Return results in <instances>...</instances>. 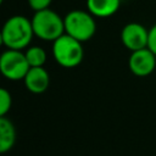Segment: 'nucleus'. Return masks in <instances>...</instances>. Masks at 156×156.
<instances>
[{"label":"nucleus","mask_w":156,"mask_h":156,"mask_svg":"<svg viewBox=\"0 0 156 156\" xmlns=\"http://www.w3.org/2000/svg\"><path fill=\"white\" fill-rule=\"evenodd\" d=\"M4 45L7 49H26L34 37L30 20L22 15H15L6 20L1 28Z\"/></svg>","instance_id":"f257e3e1"},{"label":"nucleus","mask_w":156,"mask_h":156,"mask_svg":"<svg viewBox=\"0 0 156 156\" xmlns=\"http://www.w3.org/2000/svg\"><path fill=\"white\" fill-rule=\"evenodd\" d=\"M30 22L34 35L41 40L55 41L57 38L65 34L63 18L51 9L37 11Z\"/></svg>","instance_id":"f03ea898"},{"label":"nucleus","mask_w":156,"mask_h":156,"mask_svg":"<svg viewBox=\"0 0 156 156\" xmlns=\"http://www.w3.org/2000/svg\"><path fill=\"white\" fill-rule=\"evenodd\" d=\"M65 33L83 43L91 39L96 32V22L89 11L73 10L69 11L65 18Z\"/></svg>","instance_id":"7ed1b4c3"},{"label":"nucleus","mask_w":156,"mask_h":156,"mask_svg":"<svg viewBox=\"0 0 156 156\" xmlns=\"http://www.w3.org/2000/svg\"><path fill=\"white\" fill-rule=\"evenodd\" d=\"M52 56L60 66L73 68L82 62L84 50L80 41L65 33L52 41Z\"/></svg>","instance_id":"20e7f679"},{"label":"nucleus","mask_w":156,"mask_h":156,"mask_svg":"<svg viewBox=\"0 0 156 156\" xmlns=\"http://www.w3.org/2000/svg\"><path fill=\"white\" fill-rule=\"evenodd\" d=\"M29 68L26 55L21 50L7 49L0 55V73L9 80L24 79Z\"/></svg>","instance_id":"39448f33"},{"label":"nucleus","mask_w":156,"mask_h":156,"mask_svg":"<svg viewBox=\"0 0 156 156\" xmlns=\"http://www.w3.org/2000/svg\"><path fill=\"white\" fill-rule=\"evenodd\" d=\"M122 44L130 51H136L147 48L149 29L138 22L127 23L121 30Z\"/></svg>","instance_id":"423d86ee"},{"label":"nucleus","mask_w":156,"mask_h":156,"mask_svg":"<svg viewBox=\"0 0 156 156\" xmlns=\"http://www.w3.org/2000/svg\"><path fill=\"white\" fill-rule=\"evenodd\" d=\"M128 67L136 77H146L156 68V56L147 49L133 51L128 58Z\"/></svg>","instance_id":"0eeeda50"},{"label":"nucleus","mask_w":156,"mask_h":156,"mask_svg":"<svg viewBox=\"0 0 156 156\" xmlns=\"http://www.w3.org/2000/svg\"><path fill=\"white\" fill-rule=\"evenodd\" d=\"M23 82L30 93L41 94L50 85V76L44 67H30Z\"/></svg>","instance_id":"6e6552de"},{"label":"nucleus","mask_w":156,"mask_h":156,"mask_svg":"<svg viewBox=\"0 0 156 156\" xmlns=\"http://www.w3.org/2000/svg\"><path fill=\"white\" fill-rule=\"evenodd\" d=\"M121 6V0H87L88 11L99 18L113 16Z\"/></svg>","instance_id":"1a4fd4ad"},{"label":"nucleus","mask_w":156,"mask_h":156,"mask_svg":"<svg viewBox=\"0 0 156 156\" xmlns=\"http://www.w3.org/2000/svg\"><path fill=\"white\" fill-rule=\"evenodd\" d=\"M16 141V129L13 123L6 118L0 117V154L10 151Z\"/></svg>","instance_id":"9d476101"},{"label":"nucleus","mask_w":156,"mask_h":156,"mask_svg":"<svg viewBox=\"0 0 156 156\" xmlns=\"http://www.w3.org/2000/svg\"><path fill=\"white\" fill-rule=\"evenodd\" d=\"M24 55L29 67H43L46 62V52L40 46H29Z\"/></svg>","instance_id":"9b49d317"},{"label":"nucleus","mask_w":156,"mask_h":156,"mask_svg":"<svg viewBox=\"0 0 156 156\" xmlns=\"http://www.w3.org/2000/svg\"><path fill=\"white\" fill-rule=\"evenodd\" d=\"M12 105V96L5 88H0V117H5Z\"/></svg>","instance_id":"f8f14e48"},{"label":"nucleus","mask_w":156,"mask_h":156,"mask_svg":"<svg viewBox=\"0 0 156 156\" xmlns=\"http://www.w3.org/2000/svg\"><path fill=\"white\" fill-rule=\"evenodd\" d=\"M52 0H28L29 6L37 12V11H41L45 9H50V4Z\"/></svg>","instance_id":"ddd939ff"},{"label":"nucleus","mask_w":156,"mask_h":156,"mask_svg":"<svg viewBox=\"0 0 156 156\" xmlns=\"http://www.w3.org/2000/svg\"><path fill=\"white\" fill-rule=\"evenodd\" d=\"M147 49L156 56V23L149 29V40H147Z\"/></svg>","instance_id":"4468645a"},{"label":"nucleus","mask_w":156,"mask_h":156,"mask_svg":"<svg viewBox=\"0 0 156 156\" xmlns=\"http://www.w3.org/2000/svg\"><path fill=\"white\" fill-rule=\"evenodd\" d=\"M4 45V39H2V34H1V30H0V48Z\"/></svg>","instance_id":"2eb2a0df"},{"label":"nucleus","mask_w":156,"mask_h":156,"mask_svg":"<svg viewBox=\"0 0 156 156\" xmlns=\"http://www.w3.org/2000/svg\"><path fill=\"white\" fill-rule=\"evenodd\" d=\"M2 1H4V0H0V6H1V4H2Z\"/></svg>","instance_id":"dca6fc26"}]
</instances>
